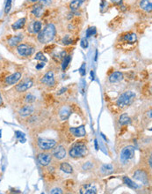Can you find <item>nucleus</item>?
I'll return each instance as SVG.
<instances>
[{"label":"nucleus","mask_w":152,"mask_h":194,"mask_svg":"<svg viewBox=\"0 0 152 194\" xmlns=\"http://www.w3.org/2000/svg\"><path fill=\"white\" fill-rule=\"evenodd\" d=\"M56 29L54 24H48L38 34V40L41 43H48L55 36Z\"/></svg>","instance_id":"1"},{"label":"nucleus","mask_w":152,"mask_h":194,"mask_svg":"<svg viewBox=\"0 0 152 194\" xmlns=\"http://www.w3.org/2000/svg\"><path fill=\"white\" fill-rule=\"evenodd\" d=\"M135 98H136V93L133 91H126L122 93L117 99V101H116L117 106L121 108L129 106L130 104H132V102L135 101Z\"/></svg>","instance_id":"2"},{"label":"nucleus","mask_w":152,"mask_h":194,"mask_svg":"<svg viewBox=\"0 0 152 194\" xmlns=\"http://www.w3.org/2000/svg\"><path fill=\"white\" fill-rule=\"evenodd\" d=\"M69 154L72 158H81V157H84V155H86L87 148L84 143L77 142L71 147Z\"/></svg>","instance_id":"3"},{"label":"nucleus","mask_w":152,"mask_h":194,"mask_svg":"<svg viewBox=\"0 0 152 194\" xmlns=\"http://www.w3.org/2000/svg\"><path fill=\"white\" fill-rule=\"evenodd\" d=\"M16 49L19 55L21 57H30L34 52V47L27 43H19Z\"/></svg>","instance_id":"4"},{"label":"nucleus","mask_w":152,"mask_h":194,"mask_svg":"<svg viewBox=\"0 0 152 194\" xmlns=\"http://www.w3.org/2000/svg\"><path fill=\"white\" fill-rule=\"evenodd\" d=\"M135 156V148L132 146H128L122 149L121 153V161L122 163H126Z\"/></svg>","instance_id":"5"},{"label":"nucleus","mask_w":152,"mask_h":194,"mask_svg":"<svg viewBox=\"0 0 152 194\" xmlns=\"http://www.w3.org/2000/svg\"><path fill=\"white\" fill-rule=\"evenodd\" d=\"M33 85H34L33 80L29 78H27V79H23L22 81L18 82V84L15 86V89L16 91L19 92V93H23V92H26L27 90L31 88Z\"/></svg>","instance_id":"6"},{"label":"nucleus","mask_w":152,"mask_h":194,"mask_svg":"<svg viewBox=\"0 0 152 194\" xmlns=\"http://www.w3.org/2000/svg\"><path fill=\"white\" fill-rule=\"evenodd\" d=\"M21 72L19 71H15L10 75H7L6 77L4 79V83L6 86H12L17 84L20 79H21Z\"/></svg>","instance_id":"7"},{"label":"nucleus","mask_w":152,"mask_h":194,"mask_svg":"<svg viewBox=\"0 0 152 194\" xmlns=\"http://www.w3.org/2000/svg\"><path fill=\"white\" fill-rule=\"evenodd\" d=\"M56 142L54 140L45 139V138H40L38 140L39 148L42 150H49L55 146Z\"/></svg>","instance_id":"8"},{"label":"nucleus","mask_w":152,"mask_h":194,"mask_svg":"<svg viewBox=\"0 0 152 194\" xmlns=\"http://www.w3.org/2000/svg\"><path fill=\"white\" fill-rule=\"evenodd\" d=\"M41 83L48 86H53L55 84V79L54 76V72L52 71H49L46 73L43 77L41 78Z\"/></svg>","instance_id":"9"},{"label":"nucleus","mask_w":152,"mask_h":194,"mask_svg":"<svg viewBox=\"0 0 152 194\" xmlns=\"http://www.w3.org/2000/svg\"><path fill=\"white\" fill-rule=\"evenodd\" d=\"M81 194H95L97 193V188L92 184H85L80 189Z\"/></svg>","instance_id":"10"},{"label":"nucleus","mask_w":152,"mask_h":194,"mask_svg":"<svg viewBox=\"0 0 152 194\" xmlns=\"http://www.w3.org/2000/svg\"><path fill=\"white\" fill-rule=\"evenodd\" d=\"M22 35H11L7 38V43L10 47H17L22 41Z\"/></svg>","instance_id":"11"},{"label":"nucleus","mask_w":152,"mask_h":194,"mask_svg":"<svg viewBox=\"0 0 152 194\" xmlns=\"http://www.w3.org/2000/svg\"><path fill=\"white\" fill-rule=\"evenodd\" d=\"M37 160L41 165L43 166H48L49 163H51V155L49 154H45V153H41L39 154L37 156Z\"/></svg>","instance_id":"12"},{"label":"nucleus","mask_w":152,"mask_h":194,"mask_svg":"<svg viewBox=\"0 0 152 194\" xmlns=\"http://www.w3.org/2000/svg\"><path fill=\"white\" fill-rule=\"evenodd\" d=\"M53 155L56 159L62 160V159L65 158V156H66V150L62 146H58L57 148H55Z\"/></svg>","instance_id":"13"},{"label":"nucleus","mask_w":152,"mask_h":194,"mask_svg":"<svg viewBox=\"0 0 152 194\" xmlns=\"http://www.w3.org/2000/svg\"><path fill=\"white\" fill-rule=\"evenodd\" d=\"M134 178L144 184H147L148 183V175L147 173L145 172L144 170H138L135 172L134 174Z\"/></svg>","instance_id":"14"},{"label":"nucleus","mask_w":152,"mask_h":194,"mask_svg":"<svg viewBox=\"0 0 152 194\" xmlns=\"http://www.w3.org/2000/svg\"><path fill=\"white\" fill-rule=\"evenodd\" d=\"M122 79H123V74L121 71H114L108 78L110 83H118L122 81Z\"/></svg>","instance_id":"15"},{"label":"nucleus","mask_w":152,"mask_h":194,"mask_svg":"<svg viewBox=\"0 0 152 194\" xmlns=\"http://www.w3.org/2000/svg\"><path fill=\"white\" fill-rule=\"evenodd\" d=\"M34 108L32 105L28 104V105H26L19 109V113L21 116H27L32 115L34 113Z\"/></svg>","instance_id":"16"},{"label":"nucleus","mask_w":152,"mask_h":194,"mask_svg":"<svg viewBox=\"0 0 152 194\" xmlns=\"http://www.w3.org/2000/svg\"><path fill=\"white\" fill-rule=\"evenodd\" d=\"M69 132H71L74 136L76 137H83L86 134V132H85V129H84V125H81L79 127H76V128H70L69 129Z\"/></svg>","instance_id":"17"},{"label":"nucleus","mask_w":152,"mask_h":194,"mask_svg":"<svg viewBox=\"0 0 152 194\" xmlns=\"http://www.w3.org/2000/svg\"><path fill=\"white\" fill-rule=\"evenodd\" d=\"M41 28H42L41 27V22L39 21V20L34 21L28 27V30L32 32V33H34V34H39L41 30Z\"/></svg>","instance_id":"18"},{"label":"nucleus","mask_w":152,"mask_h":194,"mask_svg":"<svg viewBox=\"0 0 152 194\" xmlns=\"http://www.w3.org/2000/svg\"><path fill=\"white\" fill-rule=\"evenodd\" d=\"M43 13V5L41 4V3H38L36 4L35 5L33 6V9H32V14L35 17H41Z\"/></svg>","instance_id":"19"},{"label":"nucleus","mask_w":152,"mask_h":194,"mask_svg":"<svg viewBox=\"0 0 152 194\" xmlns=\"http://www.w3.org/2000/svg\"><path fill=\"white\" fill-rule=\"evenodd\" d=\"M70 114H71V110L68 106L62 107L59 111V116H60V118L62 120H67L70 116Z\"/></svg>","instance_id":"20"},{"label":"nucleus","mask_w":152,"mask_h":194,"mask_svg":"<svg viewBox=\"0 0 152 194\" xmlns=\"http://www.w3.org/2000/svg\"><path fill=\"white\" fill-rule=\"evenodd\" d=\"M140 7L145 12H151L152 10V0H141Z\"/></svg>","instance_id":"21"},{"label":"nucleus","mask_w":152,"mask_h":194,"mask_svg":"<svg viewBox=\"0 0 152 194\" xmlns=\"http://www.w3.org/2000/svg\"><path fill=\"white\" fill-rule=\"evenodd\" d=\"M84 2H85V0H72L71 3L69 4V8L72 12H76L81 7V5Z\"/></svg>","instance_id":"22"},{"label":"nucleus","mask_w":152,"mask_h":194,"mask_svg":"<svg viewBox=\"0 0 152 194\" xmlns=\"http://www.w3.org/2000/svg\"><path fill=\"white\" fill-rule=\"evenodd\" d=\"M26 21H27V19L26 18H21L19 19V20H17L15 23H13L12 25V28L13 30H19V29H21L24 27L25 24H26Z\"/></svg>","instance_id":"23"},{"label":"nucleus","mask_w":152,"mask_h":194,"mask_svg":"<svg viewBox=\"0 0 152 194\" xmlns=\"http://www.w3.org/2000/svg\"><path fill=\"white\" fill-rule=\"evenodd\" d=\"M123 39L128 42L129 43H135L137 41L136 35L135 33H132V32H129V33H127L124 36H123Z\"/></svg>","instance_id":"24"},{"label":"nucleus","mask_w":152,"mask_h":194,"mask_svg":"<svg viewBox=\"0 0 152 194\" xmlns=\"http://www.w3.org/2000/svg\"><path fill=\"white\" fill-rule=\"evenodd\" d=\"M60 170L67 174H71L73 172V168L71 165H69L67 163H62L60 166Z\"/></svg>","instance_id":"25"},{"label":"nucleus","mask_w":152,"mask_h":194,"mask_svg":"<svg viewBox=\"0 0 152 194\" xmlns=\"http://www.w3.org/2000/svg\"><path fill=\"white\" fill-rule=\"evenodd\" d=\"M101 172L105 175H108V174H111L113 171H114V167L112 164H105L101 167Z\"/></svg>","instance_id":"26"},{"label":"nucleus","mask_w":152,"mask_h":194,"mask_svg":"<svg viewBox=\"0 0 152 194\" xmlns=\"http://www.w3.org/2000/svg\"><path fill=\"white\" fill-rule=\"evenodd\" d=\"M123 182H124V184L127 185L128 187H129L131 189H136L137 188V185L129 178H128V177H124L123 178Z\"/></svg>","instance_id":"27"},{"label":"nucleus","mask_w":152,"mask_h":194,"mask_svg":"<svg viewBox=\"0 0 152 194\" xmlns=\"http://www.w3.org/2000/svg\"><path fill=\"white\" fill-rule=\"evenodd\" d=\"M70 60H71V56H65L64 57H63V59H62V71H65L66 70V68L68 67L69 64L70 62Z\"/></svg>","instance_id":"28"},{"label":"nucleus","mask_w":152,"mask_h":194,"mask_svg":"<svg viewBox=\"0 0 152 194\" xmlns=\"http://www.w3.org/2000/svg\"><path fill=\"white\" fill-rule=\"evenodd\" d=\"M119 122L122 125H125V124H128L130 123V117L127 114H122V116H120V119H119Z\"/></svg>","instance_id":"29"},{"label":"nucleus","mask_w":152,"mask_h":194,"mask_svg":"<svg viewBox=\"0 0 152 194\" xmlns=\"http://www.w3.org/2000/svg\"><path fill=\"white\" fill-rule=\"evenodd\" d=\"M62 42L63 45H69L73 42V39L69 35H66L62 40Z\"/></svg>","instance_id":"30"},{"label":"nucleus","mask_w":152,"mask_h":194,"mask_svg":"<svg viewBox=\"0 0 152 194\" xmlns=\"http://www.w3.org/2000/svg\"><path fill=\"white\" fill-rule=\"evenodd\" d=\"M97 34V29L95 27H91L86 30V36L87 37H91L92 35H95Z\"/></svg>","instance_id":"31"},{"label":"nucleus","mask_w":152,"mask_h":194,"mask_svg":"<svg viewBox=\"0 0 152 194\" xmlns=\"http://www.w3.org/2000/svg\"><path fill=\"white\" fill-rule=\"evenodd\" d=\"M25 101L27 103H33L34 101H36V97L34 95H33L32 93H29V94H27V96L25 97Z\"/></svg>","instance_id":"32"},{"label":"nucleus","mask_w":152,"mask_h":194,"mask_svg":"<svg viewBox=\"0 0 152 194\" xmlns=\"http://www.w3.org/2000/svg\"><path fill=\"white\" fill-rule=\"evenodd\" d=\"M34 59L39 60V61H42V62H47V58H46V57L43 55L42 52H38L37 54L35 55Z\"/></svg>","instance_id":"33"},{"label":"nucleus","mask_w":152,"mask_h":194,"mask_svg":"<svg viewBox=\"0 0 152 194\" xmlns=\"http://www.w3.org/2000/svg\"><path fill=\"white\" fill-rule=\"evenodd\" d=\"M15 134H16V137H17L18 139H19V141H20L21 143L26 142V139H25V134H24L23 132H19V131H16Z\"/></svg>","instance_id":"34"},{"label":"nucleus","mask_w":152,"mask_h":194,"mask_svg":"<svg viewBox=\"0 0 152 194\" xmlns=\"http://www.w3.org/2000/svg\"><path fill=\"white\" fill-rule=\"evenodd\" d=\"M78 71H79V73H80L81 76H84L85 75V73H86V64H85V63H84L81 65V67L79 68Z\"/></svg>","instance_id":"35"},{"label":"nucleus","mask_w":152,"mask_h":194,"mask_svg":"<svg viewBox=\"0 0 152 194\" xmlns=\"http://www.w3.org/2000/svg\"><path fill=\"white\" fill-rule=\"evenodd\" d=\"M11 5H12V0H7L6 5H5V13L6 14L10 12V10H11Z\"/></svg>","instance_id":"36"},{"label":"nucleus","mask_w":152,"mask_h":194,"mask_svg":"<svg viewBox=\"0 0 152 194\" xmlns=\"http://www.w3.org/2000/svg\"><path fill=\"white\" fill-rule=\"evenodd\" d=\"M80 44H81V47L83 48V49H86L88 45H89V43H88V41H87V39H82L81 40V42H80Z\"/></svg>","instance_id":"37"},{"label":"nucleus","mask_w":152,"mask_h":194,"mask_svg":"<svg viewBox=\"0 0 152 194\" xmlns=\"http://www.w3.org/2000/svg\"><path fill=\"white\" fill-rule=\"evenodd\" d=\"M50 193L51 194H56V193L61 194V193H62V189H60V188H54V189H52V190L50 191Z\"/></svg>","instance_id":"38"},{"label":"nucleus","mask_w":152,"mask_h":194,"mask_svg":"<svg viewBox=\"0 0 152 194\" xmlns=\"http://www.w3.org/2000/svg\"><path fill=\"white\" fill-rule=\"evenodd\" d=\"M44 65H45V62L39 63L38 64L36 65V69H38V70H41V68H43V67H44Z\"/></svg>","instance_id":"39"},{"label":"nucleus","mask_w":152,"mask_h":194,"mask_svg":"<svg viewBox=\"0 0 152 194\" xmlns=\"http://www.w3.org/2000/svg\"><path fill=\"white\" fill-rule=\"evenodd\" d=\"M66 91H67V88H66V87H62V89H60V90L58 91L57 94H58V95H61V94H62V93H65Z\"/></svg>","instance_id":"40"},{"label":"nucleus","mask_w":152,"mask_h":194,"mask_svg":"<svg viewBox=\"0 0 152 194\" xmlns=\"http://www.w3.org/2000/svg\"><path fill=\"white\" fill-rule=\"evenodd\" d=\"M112 2H114L115 4H122V0H112Z\"/></svg>","instance_id":"41"},{"label":"nucleus","mask_w":152,"mask_h":194,"mask_svg":"<svg viewBox=\"0 0 152 194\" xmlns=\"http://www.w3.org/2000/svg\"><path fill=\"white\" fill-rule=\"evenodd\" d=\"M1 105H3V98H2L1 93H0V106H1Z\"/></svg>","instance_id":"42"},{"label":"nucleus","mask_w":152,"mask_h":194,"mask_svg":"<svg viewBox=\"0 0 152 194\" xmlns=\"http://www.w3.org/2000/svg\"><path fill=\"white\" fill-rule=\"evenodd\" d=\"M91 79H94V71H91Z\"/></svg>","instance_id":"43"},{"label":"nucleus","mask_w":152,"mask_h":194,"mask_svg":"<svg viewBox=\"0 0 152 194\" xmlns=\"http://www.w3.org/2000/svg\"><path fill=\"white\" fill-rule=\"evenodd\" d=\"M95 148H96V149H99L98 148V142H97V140H95Z\"/></svg>","instance_id":"44"},{"label":"nucleus","mask_w":152,"mask_h":194,"mask_svg":"<svg viewBox=\"0 0 152 194\" xmlns=\"http://www.w3.org/2000/svg\"><path fill=\"white\" fill-rule=\"evenodd\" d=\"M29 1H31V2H37L38 0H29Z\"/></svg>","instance_id":"45"},{"label":"nucleus","mask_w":152,"mask_h":194,"mask_svg":"<svg viewBox=\"0 0 152 194\" xmlns=\"http://www.w3.org/2000/svg\"><path fill=\"white\" fill-rule=\"evenodd\" d=\"M1 136H2V130H0V138H1Z\"/></svg>","instance_id":"46"}]
</instances>
